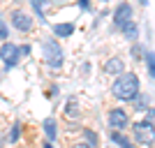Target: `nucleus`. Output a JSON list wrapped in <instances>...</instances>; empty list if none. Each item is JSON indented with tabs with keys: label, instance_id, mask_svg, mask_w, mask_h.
<instances>
[{
	"label": "nucleus",
	"instance_id": "nucleus-1",
	"mask_svg": "<svg viewBox=\"0 0 155 148\" xmlns=\"http://www.w3.org/2000/svg\"><path fill=\"white\" fill-rule=\"evenodd\" d=\"M139 93V79H137V74H132V72H120V77L114 81V86H111V95L116 97V100H123V102H130L132 97Z\"/></svg>",
	"mask_w": 155,
	"mask_h": 148
},
{
	"label": "nucleus",
	"instance_id": "nucleus-2",
	"mask_svg": "<svg viewBox=\"0 0 155 148\" xmlns=\"http://www.w3.org/2000/svg\"><path fill=\"white\" fill-rule=\"evenodd\" d=\"M42 49H44V58H46V63H49V67H56V70H58L60 65H63V49H60L53 39H46L44 44H42Z\"/></svg>",
	"mask_w": 155,
	"mask_h": 148
},
{
	"label": "nucleus",
	"instance_id": "nucleus-3",
	"mask_svg": "<svg viewBox=\"0 0 155 148\" xmlns=\"http://www.w3.org/2000/svg\"><path fill=\"white\" fill-rule=\"evenodd\" d=\"M19 58H21V53H19V46L16 44L5 42V44L0 46V60L5 63V67H16Z\"/></svg>",
	"mask_w": 155,
	"mask_h": 148
},
{
	"label": "nucleus",
	"instance_id": "nucleus-4",
	"mask_svg": "<svg viewBox=\"0 0 155 148\" xmlns=\"http://www.w3.org/2000/svg\"><path fill=\"white\" fill-rule=\"evenodd\" d=\"M127 21H132V5H130V2H120V5L116 7V12H114V23L120 28V26H125Z\"/></svg>",
	"mask_w": 155,
	"mask_h": 148
},
{
	"label": "nucleus",
	"instance_id": "nucleus-5",
	"mask_svg": "<svg viewBox=\"0 0 155 148\" xmlns=\"http://www.w3.org/2000/svg\"><path fill=\"white\" fill-rule=\"evenodd\" d=\"M127 123H130V118H127V111H125V109H111L109 111V125L114 130L127 127Z\"/></svg>",
	"mask_w": 155,
	"mask_h": 148
},
{
	"label": "nucleus",
	"instance_id": "nucleus-6",
	"mask_svg": "<svg viewBox=\"0 0 155 148\" xmlns=\"http://www.w3.org/2000/svg\"><path fill=\"white\" fill-rule=\"evenodd\" d=\"M150 132H153V120H146V123H137L134 125V136L139 143H146V139L148 141H153V136H150Z\"/></svg>",
	"mask_w": 155,
	"mask_h": 148
},
{
	"label": "nucleus",
	"instance_id": "nucleus-7",
	"mask_svg": "<svg viewBox=\"0 0 155 148\" xmlns=\"http://www.w3.org/2000/svg\"><path fill=\"white\" fill-rule=\"evenodd\" d=\"M12 23H14V28L16 30H30L32 28V16H28L26 12H14L12 14Z\"/></svg>",
	"mask_w": 155,
	"mask_h": 148
},
{
	"label": "nucleus",
	"instance_id": "nucleus-8",
	"mask_svg": "<svg viewBox=\"0 0 155 148\" xmlns=\"http://www.w3.org/2000/svg\"><path fill=\"white\" fill-rule=\"evenodd\" d=\"M123 70H125V63L120 58H109L107 65H104V72H107V74H120Z\"/></svg>",
	"mask_w": 155,
	"mask_h": 148
},
{
	"label": "nucleus",
	"instance_id": "nucleus-9",
	"mask_svg": "<svg viewBox=\"0 0 155 148\" xmlns=\"http://www.w3.org/2000/svg\"><path fill=\"white\" fill-rule=\"evenodd\" d=\"M72 32H74V23H56L53 26V35H58V37H70Z\"/></svg>",
	"mask_w": 155,
	"mask_h": 148
},
{
	"label": "nucleus",
	"instance_id": "nucleus-10",
	"mask_svg": "<svg viewBox=\"0 0 155 148\" xmlns=\"http://www.w3.org/2000/svg\"><path fill=\"white\" fill-rule=\"evenodd\" d=\"M42 127H44L46 139H49V141H51V139H56V120H53V118H46V120L42 123Z\"/></svg>",
	"mask_w": 155,
	"mask_h": 148
},
{
	"label": "nucleus",
	"instance_id": "nucleus-11",
	"mask_svg": "<svg viewBox=\"0 0 155 148\" xmlns=\"http://www.w3.org/2000/svg\"><path fill=\"white\" fill-rule=\"evenodd\" d=\"M130 102H134V109L137 111H146V104H148V102H146V95H141V93H137Z\"/></svg>",
	"mask_w": 155,
	"mask_h": 148
},
{
	"label": "nucleus",
	"instance_id": "nucleus-12",
	"mask_svg": "<svg viewBox=\"0 0 155 148\" xmlns=\"http://www.w3.org/2000/svg\"><path fill=\"white\" fill-rule=\"evenodd\" d=\"M120 28H123V32H125V37H127V39H134L137 37V26L132 23V21H127V23L120 26Z\"/></svg>",
	"mask_w": 155,
	"mask_h": 148
},
{
	"label": "nucleus",
	"instance_id": "nucleus-13",
	"mask_svg": "<svg viewBox=\"0 0 155 148\" xmlns=\"http://www.w3.org/2000/svg\"><path fill=\"white\" fill-rule=\"evenodd\" d=\"M111 141H116V143H120V146H125V148L130 146V141H127V139H125L123 134H120V132H118V130H114V132H111Z\"/></svg>",
	"mask_w": 155,
	"mask_h": 148
},
{
	"label": "nucleus",
	"instance_id": "nucleus-14",
	"mask_svg": "<svg viewBox=\"0 0 155 148\" xmlns=\"http://www.w3.org/2000/svg\"><path fill=\"white\" fill-rule=\"evenodd\" d=\"M65 116H67V118H77V116H79V107H77V102H67Z\"/></svg>",
	"mask_w": 155,
	"mask_h": 148
},
{
	"label": "nucleus",
	"instance_id": "nucleus-15",
	"mask_svg": "<svg viewBox=\"0 0 155 148\" xmlns=\"http://www.w3.org/2000/svg\"><path fill=\"white\" fill-rule=\"evenodd\" d=\"M32 7H35V12H37L39 21H44V0H32Z\"/></svg>",
	"mask_w": 155,
	"mask_h": 148
},
{
	"label": "nucleus",
	"instance_id": "nucleus-16",
	"mask_svg": "<svg viewBox=\"0 0 155 148\" xmlns=\"http://www.w3.org/2000/svg\"><path fill=\"white\" fill-rule=\"evenodd\" d=\"M146 63H148V77L155 74V63H153V51H146Z\"/></svg>",
	"mask_w": 155,
	"mask_h": 148
},
{
	"label": "nucleus",
	"instance_id": "nucleus-17",
	"mask_svg": "<svg viewBox=\"0 0 155 148\" xmlns=\"http://www.w3.org/2000/svg\"><path fill=\"white\" fill-rule=\"evenodd\" d=\"M84 136H86V141L91 143V146H97V134H95V132H91V130H84Z\"/></svg>",
	"mask_w": 155,
	"mask_h": 148
},
{
	"label": "nucleus",
	"instance_id": "nucleus-18",
	"mask_svg": "<svg viewBox=\"0 0 155 148\" xmlns=\"http://www.w3.org/2000/svg\"><path fill=\"white\" fill-rule=\"evenodd\" d=\"M19 134H21V125L16 123V125L12 127V132H9V141H16V139H19Z\"/></svg>",
	"mask_w": 155,
	"mask_h": 148
},
{
	"label": "nucleus",
	"instance_id": "nucleus-19",
	"mask_svg": "<svg viewBox=\"0 0 155 148\" xmlns=\"http://www.w3.org/2000/svg\"><path fill=\"white\" fill-rule=\"evenodd\" d=\"M0 39H7V26L0 21Z\"/></svg>",
	"mask_w": 155,
	"mask_h": 148
},
{
	"label": "nucleus",
	"instance_id": "nucleus-20",
	"mask_svg": "<svg viewBox=\"0 0 155 148\" xmlns=\"http://www.w3.org/2000/svg\"><path fill=\"white\" fill-rule=\"evenodd\" d=\"M79 5H81V9H88V7H91V2H88V0H79Z\"/></svg>",
	"mask_w": 155,
	"mask_h": 148
},
{
	"label": "nucleus",
	"instance_id": "nucleus-21",
	"mask_svg": "<svg viewBox=\"0 0 155 148\" xmlns=\"http://www.w3.org/2000/svg\"><path fill=\"white\" fill-rule=\"evenodd\" d=\"M139 2H141V5H146V2H148V0H139Z\"/></svg>",
	"mask_w": 155,
	"mask_h": 148
},
{
	"label": "nucleus",
	"instance_id": "nucleus-22",
	"mask_svg": "<svg viewBox=\"0 0 155 148\" xmlns=\"http://www.w3.org/2000/svg\"><path fill=\"white\" fill-rule=\"evenodd\" d=\"M102 2H107V0H102Z\"/></svg>",
	"mask_w": 155,
	"mask_h": 148
}]
</instances>
